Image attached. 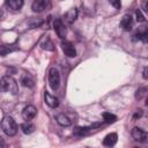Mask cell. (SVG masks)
<instances>
[{"label":"cell","instance_id":"6da1fadb","mask_svg":"<svg viewBox=\"0 0 148 148\" xmlns=\"http://www.w3.org/2000/svg\"><path fill=\"white\" fill-rule=\"evenodd\" d=\"M1 128L8 136H14L17 133V125L10 116H5L1 120Z\"/></svg>","mask_w":148,"mask_h":148},{"label":"cell","instance_id":"7a4b0ae2","mask_svg":"<svg viewBox=\"0 0 148 148\" xmlns=\"http://www.w3.org/2000/svg\"><path fill=\"white\" fill-rule=\"evenodd\" d=\"M1 90L10 92L13 95H16L18 92L17 82L10 75H5V76L1 77Z\"/></svg>","mask_w":148,"mask_h":148},{"label":"cell","instance_id":"3957f363","mask_svg":"<svg viewBox=\"0 0 148 148\" xmlns=\"http://www.w3.org/2000/svg\"><path fill=\"white\" fill-rule=\"evenodd\" d=\"M52 6L51 0H35L31 5V9L35 13H43L45 10H49Z\"/></svg>","mask_w":148,"mask_h":148},{"label":"cell","instance_id":"277c9868","mask_svg":"<svg viewBox=\"0 0 148 148\" xmlns=\"http://www.w3.org/2000/svg\"><path fill=\"white\" fill-rule=\"evenodd\" d=\"M49 84L52 90H57L60 86V74L57 68H51L49 71Z\"/></svg>","mask_w":148,"mask_h":148},{"label":"cell","instance_id":"5b68a950","mask_svg":"<svg viewBox=\"0 0 148 148\" xmlns=\"http://www.w3.org/2000/svg\"><path fill=\"white\" fill-rule=\"evenodd\" d=\"M132 136L138 142H141V143H147L148 142V132L141 130L140 127H134L132 130Z\"/></svg>","mask_w":148,"mask_h":148},{"label":"cell","instance_id":"8992f818","mask_svg":"<svg viewBox=\"0 0 148 148\" xmlns=\"http://www.w3.org/2000/svg\"><path fill=\"white\" fill-rule=\"evenodd\" d=\"M53 29L57 34V36L61 39H64L66 37V34H67V30H66V27L64 24V22L60 20V18H56L54 22H53Z\"/></svg>","mask_w":148,"mask_h":148},{"label":"cell","instance_id":"52a82bcc","mask_svg":"<svg viewBox=\"0 0 148 148\" xmlns=\"http://www.w3.org/2000/svg\"><path fill=\"white\" fill-rule=\"evenodd\" d=\"M60 45H61V50H62V52L65 53V56H67V57H69V58L76 57V50H75L74 45H73L71 42L62 40Z\"/></svg>","mask_w":148,"mask_h":148},{"label":"cell","instance_id":"ba28073f","mask_svg":"<svg viewBox=\"0 0 148 148\" xmlns=\"http://www.w3.org/2000/svg\"><path fill=\"white\" fill-rule=\"evenodd\" d=\"M36 114H37V109L34 105H27L22 110V118L25 121H30L36 117Z\"/></svg>","mask_w":148,"mask_h":148},{"label":"cell","instance_id":"9c48e42d","mask_svg":"<svg viewBox=\"0 0 148 148\" xmlns=\"http://www.w3.org/2000/svg\"><path fill=\"white\" fill-rule=\"evenodd\" d=\"M133 27V17L131 14H125L120 21V28L125 31H130Z\"/></svg>","mask_w":148,"mask_h":148},{"label":"cell","instance_id":"30bf717a","mask_svg":"<svg viewBox=\"0 0 148 148\" xmlns=\"http://www.w3.org/2000/svg\"><path fill=\"white\" fill-rule=\"evenodd\" d=\"M44 101H45V103H46L50 108H52V109H56V108L59 106V99H58L56 96H53V95H51L50 92H47V91L44 92Z\"/></svg>","mask_w":148,"mask_h":148},{"label":"cell","instance_id":"8fae6325","mask_svg":"<svg viewBox=\"0 0 148 148\" xmlns=\"http://www.w3.org/2000/svg\"><path fill=\"white\" fill-rule=\"evenodd\" d=\"M64 18H65V21H66L68 24H72L73 22H75V20L77 18V9H76V8L69 9L68 12L65 13Z\"/></svg>","mask_w":148,"mask_h":148},{"label":"cell","instance_id":"7c38bea8","mask_svg":"<svg viewBox=\"0 0 148 148\" xmlns=\"http://www.w3.org/2000/svg\"><path fill=\"white\" fill-rule=\"evenodd\" d=\"M117 139H118L117 133H110V134H108V135L104 138V140H103V145L106 146V147H112V146L116 145Z\"/></svg>","mask_w":148,"mask_h":148},{"label":"cell","instance_id":"4fadbf2b","mask_svg":"<svg viewBox=\"0 0 148 148\" xmlns=\"http://www.w3.org/2000/svg\"><path fill=\"white\" fill-rule=\"evenodd\" d=\"M56 120H57V123H58L60 126H64V127H67V126H69V125L72 124L71 119H69L65 113H59V114H57Z\"/></svg>","mask_w":148,"mask_h":148},{"label":"cell","instance_id":"5bb4252c","mask_svg":"<svg viewBox=\"0 0 148 148\" xmlns=\"http://www.w3.org/2000/svg\"><path fill=\"white\" fill-rule=\"evenodd\" d=\"M35 128H36L35 125L32 123H30V121H25V123H23L21 125V130H22V132L24 134H31V133H34L35 132Z\"/></svg>","mask_w":148,"mask_h":148},{"label":"cell","instance_id":"9a60e30c","mask_svg":"<svg viewBox=\"0 0 148 148\" xmlns=\"http://www.w3.org/2000/svg\"><path fill=\"white\" fill-rule=\"evenodd\" d=\"M6 3H7V6L9 8L15 9V10H18L23 6V0H6Z\"/></svg>","mask_w":148,"mask_h":148},{"label":"cell","instance_id":"2e32d148","mask_svg":"<svg viewBox=\"0 0 148 148\" xmlns=\"http://www.w3.org/2000/svg\"><path fill=\"white\" fill-rule=\"evenodd\" d=\"M40 46H42L43 50H46V51H53V50H54L53 43H52V40H51L50 38H45V39L42 42Z\"/></svg>","mask_w":148,"mask_h":148},{"label":"cell","instance_id":"e0dca14e","mask_svg":"<svg viewBox=\"0 0 148 148\" xmlns=\"http://www.w3.org/2000/svg\"><path fill=\"white\" fill-rule=\"evenodd\" d=\"M21 83H22V86L28 87V88H32V87L35 86L34 80H32L29 75H24V76H22V77H21Z\"/></svg>","mask_w":148,"mask_h":148},{"label":"cell","instance_id":"ac0fdd59","mask_svg":"<svg viewBox=\"0 0 148 148\" xmlns=\"http://www.w3.org/2000/svg\"><path fill=\"white\" fill-rule=\"evenodd\" d=\"M102 117H103L104 121H105V123H108V124L114 123V121L117 120V117H116L113 113H111V112H103Z\"/></svg>","mask_w":148,"mask_h":148},{"label":"cell","instance_id":"d6986e66","mask_svg":"<svg viewBox=\"0 0 148 148\" xmlns=\"http://www.w3.org/2000/svg\"><path fill=\"white\" fill-rule=\"evenodd\" d=\"M134 40H142V42H148V31H140L134 35Z\"/></svg>","mask_w":148,"mask_h":148},{"label":"cell","instance_id":"ffe728a7","mask_svg":"<svg viewBox=\"0 0 148 148\" xmlns=\"http://www.w3.org/2000/svg\"><path fill=\"white\" fill-rule=\"evenodd\" d=\"M18 47L17 46H15V45H2L1 46V56H6L8 52H13V51H15V50H17Z\"/></svg>","mask_w":148,"mask_h":148},{"label":"cell","instance_id":"44dd1931","mask_svg":"<svg viewBox=\"0 0 148 148\" xmlns=\"http://www.w3.org/2000/svg\"><path fill=\"white\" fill-rule=\"evenodd\" d=\"M91 128H92L91 126H89V127H76L74 130V134H76V135H83V134H87Z\"/></svg>","mask_w":148,"mask_h":148},{"label":"cell","instance_id":"7402d4cb","mask_svg":"<svg viewBox=\"0 0 148 148\" xmlns=\"http://www.w3.org/2000/svg\"><path fill=\"white\" fill-rule=\"evenodd\" d=\"M146 91H147L146 88H140V89H138L136 92H135V98H136V99H141V98L143 97V95L146 94Z\"/></svg>","mask_w":148,"mask_h":148},{"label":"cell","instance_id":"603a6c76","mask_svg":"<svg viewBox=\"0 0 148 148\" xmlns=\"http://www.w3.org/2000/svg\"><path fill=\"white\" fill-rule=\"evenodd\" d=\"M109 2H110L114 8H117V9H119V8L121 7V2H120V0H109Z\"/></svg>","mask_w":148,"mask_h":148},{"label":"cell","instance_id":"cb8c5ba5","mask_svg":"<svg viewBox=\"0 0 148 148\" xmlns=\"http://www.w3.org/2000/svg\"><path fill=\"white\" fill-rule=\"evenodd\" d=\"M136 20H138V22H143L145 21V17H143V15H142L140 9L136 10Z\"/></svg>","mask_w":148,"mask_h":148},{"label":"cell","instance_id":"d4e9b609","mask_svg":"<svg viewBox=\"0 0 148 148\" xmlns=\"http://www.w3.org/2000/svg\"><path fill=\"white\" fill-rule=\"evenodd\" d=\"M142 116V111L141 110H136V112L134 113V116H133V119H136V118H140Z\"/></svg>","mask_w":148,"mask_h":148},{"label":"cell","instance_id":"484cf974","mask_svg":"<svg viewBox=\"0 0 148 148\" xmlns=\"http://www.w3.org/2000/svg\"><path fill=\"white\" fill-rule=\"evenodd\" d=\"M142 76H143L145 79H148V67H146V68L143 69V73H142Z\"/></svg>","mask_w":148,"mask_h":148},{"label":"cell","instance_id":"4316f807","mask_svg":"<svg viewBox=\"0 0 148 148\" xmlns=\"http://www.w3.org/2000/svg\"><path fill=\"white\" fill-rule=\"evenodd\" d=\"M146 10H147V12H148V2H147V3H146Z\"/></svg>","mask_w":148,"mask_h":148},{"label":"cell","instance_id":"83f0119b","mask_svg":"<svg viewBox=\"0 0 148 148\" xmlns=\"http://www.w3.org/2000/svg\"><path fill=\"white\" fill-rule=\"evenodd\" d=\"M147 104H148V98H147V102H146V105H147Z\"/></svg>","mask_w":148,"mask_h":148},{"label":"cell","instance_id":"f1b7e54d","mask_svg":"<svg viewBox=\"0 0 148 148\" xmlns=\"http://www.w3.org/2000/svg\"><path fill=\"white\" fill-rule=\"evenodd\" d=\"M147 106H148V104H147Z\"/></svg>","mask_w":148,"mask_h":148}]
</instances>
